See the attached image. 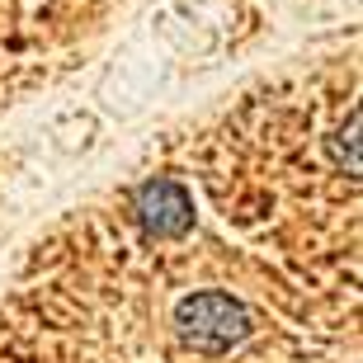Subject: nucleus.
<instances>
[{"label":"nucleus","mask_w":363,"mask_h":363,"mask_svg":"<svg viewBox=\"0 0 363 363\" xmlns=\"http://www.w3.org/2000/svg\"><path fill=\"white\" fill-rule=\"evenodd\" d=\"M359 43L156 133L0 274V363H359Z\"/></svg>","instance_id":"obj_1"}]
</instances>
